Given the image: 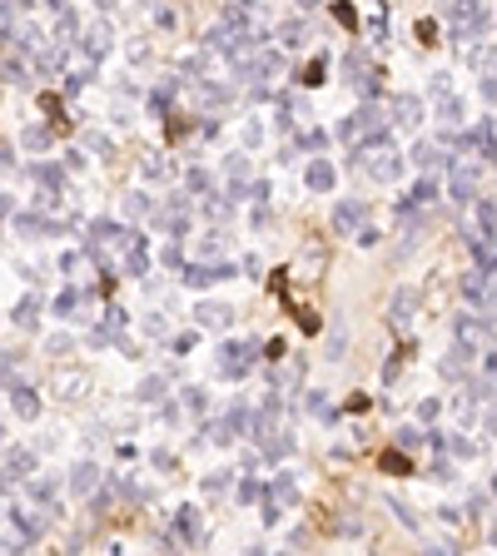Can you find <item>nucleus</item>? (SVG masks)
<instances>
[{"label": "nucleus", "mask_w": 497, "mask_h": 556, "mask_svg": "<svg viewBox=\"0 0 497 556\" xmlns=\"http://www.w3.org/2000/svg\"><path fill=\"white\" fill-rule=\"evenodd\" d=\"M0 517H5V507H0Z\"/></svg>", "instance_id": "nucleus-62"}, {"label": "nucleus", "mask_w": 497, "mask_h": 556, "mask_svg": "<svg viewBox=\"0 0 497 556\" xmlns=\"http://www.w3.org/2000/svg\"><path fill=\"white\" fill-rule=\"evenodd\" d=\"M432 477H443V482H448V477H452V462H448V457H438V462H432Z\"/></svg>", "instance_id": "nucleus-58"}, {"label": "nucleus", "mask_w": 497, "mask_h": 556, "mask_svg": "<svg viewBox=\"0 0 497 556\" xmlns=\"http://www.w3.org/2000/svg\"><path fill=\"white\" fill-rule=\"evenodd\" d=\"M363 213H368V204H358V199H338V204H334V233H354V229L363 224Z\"/></svg>", "instance_id": "nucleus-8"}, {"label": "nucleus", "mask_w": 497, "mask_h": 556, "mask_svg": "<svg viewBox=\"0 0 497 556\" xmlns=\"http://www.w3.org/2000/svg\"><path fill=\"white\" fill-rule=\"evenodd\" d=\"M85 55H90V65L110 55V30H105V25H95V30L85 35Z\"/></svg>", "instance_id": "nucleus-21"}, {"label": "nucleus", "mask_w": 497, "mask_h": 556, "mask_svg": "<svg viewBox=\"0 0 497 556\" xmlns=\"http://www.w3.org/2000/svg\"><path fill=\"white\" fill-rule=\"evenodd\" d=\"M448 164H452V159H448ZM472 194H478V164L458 159V164H452V179H448V199H452V204H472Z\"/></svg>", "instance_id": "nucleus-2"}, {"label": "nucleus", "mask_w": 497, "mask_h": 556, "mask_svg": "<svg viewBox=\"0 0 497 556\" xmlns=\"http://www.w3.org/2000/svg\"><path fill=\"white\" fill-rule=\"evenodd\" d=\"M264 497H274L279 507H299V487H294V477H288V472H279L274 482L264 487Z\"/></svg>", "instance_id": "nucleus-18"}, {"label": "nucleus", "mask_w": 497, "mask_h": 556, "mask_svg": "<svg viewBox=\"0 0 497 556\" xmlns=\"http://www.w3.org/2000/svg\"><path fill=\"white\" fill-rule=\"evenodd\" d=\"M259 358H268V362H284V358H288V343H284V338H268Z\"/></svg>", "instance_id": "nucleus-40"}, {"label": "nucleus", "mask_w": 497, "mask_h": 556, "mask_svg": "<svg viewBox=\"0 0 497 556\" xmlns=\"http://www.w3.org/2000/svg\"><path fill=\"white\" fill-rule=\"evenodd\" d=\"M35 313H40V298L30 293V298H20V308H15V323H20V328H35Z\"/></svg>", "instance_id": "nucleus-33"}, {"label": "nucleus", "mask_w": 497, "mask_h": 556, "mask_svg": "<svg viewBox=\"0 0 497 556\" xmlns=\"http://www.w3.org/2000/svg\"><path fill=\"white\" fill-rule=\"evenodd\" d=\"M418 417H423V422L438 417V397H423V402H418Z\"/></svg>", "instance_id": "nucleus-52"}, {"label": "nucleus", "mask_w": 497, "mask_h": 556, "mask_svg": "<svg viewBox=\"0 0 497 556\" xmlns=\"http://www.w3.org/2000/svg\"><path fill=\"white\" fill-rule=\"evenodd\" d=\"M418 442H423V427H398V447L403 452H413Z\"/></svg>", "instance_id": "nucleus-42"}, {"label": "nucleus", "mask_w": 497, "mask_h": 556, "mask_svg": "<svg viewBox=\"0 0 497 556\" xmlns=\"http://www.w3.org/2000/svg\"><path fill=\"white\" fill-rule=\"evenodd\" d=\"M463 144H478L483 149V164L492 159V115H478V130L463 135Z\"/></svg>", "instance_id": "nucleus-20"}, {"label": "nucleus", "mask_w": 497, "mask_h": 556, "mask_svg": "<svg viewBox=\"0 0 497 556\" xmlns=\"http://www.w3.org/2000/svg\"><path fill=\"white\" fill-rule=\"evenodd\" d=\"M338 531H343V537H363V522H354V517H343V522H338Z\"/></svg>", "instance_id": "nucleus-55"}, {"label": "nucleus", "mask_w": 497, "mask_h": 556, "mask_svg": "<svg viewBox=\"0 0 497 556\" xmlns=\"http://www.w3.org/2000/svg\"><path fill=\"white\" fill-rule=\"evenodd\" d=\"M239 268L234 264H189L179 278H184V288H209V283H219V278H234Z\"/></svg>", "instance_id": "nucleus-4"}, {"label": "nucleus", "mask_w": 497, "mask_h": 556, "mask_svg": "<svg viewBox=\"0 0 497 556\" xmlns=\"http://www.w3.org/2000/svg\"><path fill=\"white\" fill-rule=\"evenodd\" d=\"M299 144H303V149H319V154H323V149H328V130H308Z\"/></svg>", "instance_id": "nucleus-43"}, {"label": "nucleus", "mask_w": 497, "mask_h": 556, "mask_svg": "<svg viewBox=\"0 0 497 556\" xmlns=\"http://www.w3.org/2000/svg\"><path fill=\"white\" fill-rule=\"evenodd\" d=\"M478 199V239H492V199L487 194H472Z\"/></svg>", "instance_id": "nucleus-31"}, {"label": "nucleus", "mask_w": 497, "mask_h": 556, "mask_svg": "<svg viewBox=\"0 0 497 556\" xmlns=\"http://www.w3.org/2000/svg\"><path fill=\"white\" fill-rule=\"evenodd\" d=\"M194 323L199 328H229L234 323V308L229 303H199L194 308Z\"/></svg>", "instance_id": "nucleus-14"}, {"label": "nucleus", "mask_w": 497, "mask_h": 556, "mask_svg": "<svg viewBox=\"0 0 497 556\" xmlns=\"http://www.w3.org/2000/svg\"><path fill=\"white\" fill-rule=\"evenodd\" d=\"M184 408L189 413H209V393L204 388H184Z\"/></svg>", "instance_id": "nucleus-35"}, {"label": "nucleus", "mask_w": 497, "mask_h": 556, "mask_svg": "<svg viewBox=\"0 0 497 556\" xmlns=\"http://www.w3.org/2000/svg\"><path fill=\"white\" fill-rule=\"evenodd\" d=\"M438 119H443V124H463V100H452V95L443 90V104H438Z\"/></svg>", "instance_id": "nucleus-32"}, {"label": "nucleus", "mask_w": 497, "mask_h": 556, "mask_svg": "<svg viewBox=\"0 0 497 556\" xmlns=\"http://www.w3.org/2000/svg\"><path fill=\"white\" fill-rule=\"evenodd\" d=\"M119 244H124V268H130L135 278H144V273H150V244H144V233L130 229Z\"/></svg>", "instance_id": "nucleus-6"}, {"label": "nucleus", "mask_w": 497, "mask_h": 556, "mask_svg": "<svg viewBox=\"0 0 497 556\" xmlns=\"http://www.w3.org/2000/svg\"><path fill=\"white\" fill-rule=\"evenodd\" d=\"M452 452H458V457H478V442H467V437H458V442H452Z\"/></svg>", "instance_id": "nucleus-53"}, {"label": "nucleus", "mask_w": 497, "mask_h": 556, "mask_svg": "<svg viewBox=\"0 0 497 556\" xmlns=\"http://www.w3.org/2000/svg\"><path fill=\"white\" fill-rule=\"evenodd\" d=\"M224 487H229V477H224V472H214V477H204V491H224Z\"/></svg>", "instance_id": "nucleus-56"}, {"label": "nucleus", "mask_w": 497, "mask_h": 556, "mask_svg": "<svg viewBox=\"0 0 497 556\" xmlns=\"http://www.w3.org/2000/svg\"><path fill=\"white\" fill-rule=\"evenodd\" d=\"M174 84H179V80H164V90H154V95H150V115H154V119L170 115V104H174Z\"/></svg>", "instance_id": "nucleus-22"}, {"label": "nucleus", "mask_w": 497, "mask_h": 556, "mask_svg": "<svg viewBox=\"0 0 497 556\" xmlns=\"http://www.w3.org/2000/svg\"><path fill=\"white\" fill-rule=\"evenodd\" d=\"M170 348H174V358H189V353H194V333H179Z\"/></svg>", "instance_id": "nucleus-47"}, {"label": "nucleus", "mask_w": 497, "mask_h": 556, "mask_svg": "<svg viewBox=\"0 0 497 556\" xmlns=\"http://www.w3.org/2000/svg\"><path fill=\"white\" fill-rule=\"evenodd\" d=\"M0 80H5V84H20V80H25V60H20V55H5V65H0Z\"/></svg>", "instance_id": "nucleus-34"}, {"label": "nucleus", "mask_w": 497, "mask_h": 556, "mask_svg": "<svg viewBox=\"0 0 497 556\" xmlns=\"http://www.w3.org/2000/svg\"><path fill=\"white\" fill-rule=\"evenodd\" d=\"M159 259H164V268H184V253H179V239H174V244H164V253H159Z\"/></svg>", "instance_id": "nucleus-45"}, {"label": "nucleus", "mask_w": 497, "mask_h": 556, "mask_svg": "<svg viewBox=\"0 0 497 556\" xmlns=\"http://www.w3.org/2000/svg\"><path fill=\"white\" fill-rule=\"evenodd\" d=\"M393 119H398L403 130H418V124H423V100L418 95H403L398 104H393Z\"/></svg>", "instance_id": "nucleus-17"}, {"label": "nucleus", "mask_w": 497, "mask_h": 556, "mask_svg": "<svg viewBox=\"0 0 497 556\" xmlns=\"http://www.w3.org/2000/svg\"><path fill=\"white\" fill-rule=\"evenodd\" d=\"M139 397L144 402H164V397H170V382H164V378H144L139 382Z\"/></svg>", "instance_id": "nucleus-29"}, {"label": "nucleus", "mask_w": 497, "mask_h": 556, "mask_svg": "<svg viewBox=\"0 0 497 556\" xmlns=\"http://www.w3.org/2000/svg\"><path fill=\"white\" fill-rule=\"evenodd\" d=\"M25 149H50V130L45 124H30L25 130Z\"/></svg>", "instance_id": "nucleus-37"}, {"label": "nucleus", "mask_w": 497, "mask_h": 556, "mask_svg": "<svg viewBox=\"0 0 497 556\" xmlns=\"http://www.w3.org/2000/svg\"><path fill=\"white\" fill-rule=\"evenodd\" d=\"M184 184H189V194H194V199H209V189H214V179L204 174V169H189V174H184Z\"/></svg>", "instance_id": "nucleus-30"}, {"label": "nucleus", "mask_w": 497, "mask_h": 556, "mask_svg": "<svg viewBox=\"0 0 497 556\" xmlns=\"http://www.w3.org/2000/svg\"><path fill=\"white\" fill-rule=\"evenodd\" d=\"M248 224H254V229H268V224H274V209H268V204H259V209H254V219H248Z\"/></svg>", "instance_id": "nucleus-49"}, {"label": "nucleus", "mask_w": 497, "mask_h": 556, "mask_svg": "<svg viewBox=\"0 0 497 556\" xmlns=\"http://www.w3.org/2000/svg\"><path fill=\"white\" fill-rule=\"evenodd\" d=\"M308 413H314V417H328V422H334V408H328L323 388H319V393H308Z\"/></svg>", "instance_id": "nucleus-38"}, {"label": "nucleus", "mask_w": 497, "mask_h": 556, "mask_svg": "<svg viewBox=\"0 0 497 556\" xmlns=\"http://www.w3.org/2000/svg\"><path fill=\"white\" fill-rule=\"evenodd\" d=\"M398 373H403V358H388V368H383V382H398Z\"/></svg>", "instance_id": "nucleus-54"}, {"label": "nucleus", "mask_w": 497, "mask_h": 556, "mask_svg": "<svg viewBox=\"0 0 497 556\" xmlns=\"http://www.w3.org/2000/svg\"><path fill=\"white\" fill-rule=\"evenodd\" d=\"M10 408H15V417L35 422V417H40V397H35V388H25V382H10Z\"/></svg>", "instance_id": "nucleus-12"}, {"label": "nucleus", "mask_w": 497, "mask_h": 556, "mask_svg": "<svg viewBox=\"0 0 497 556\" xmlns=\"http://www.w3.org/2000/svg\"><path fill=\"white\" fill-rule=\"evenodd\" d=\"M418 40H423V45H438V25H432V20H423V25H418Z\"/></svg>", "instance_id": "nucleus-50"}, {"label": "nucleus", "mask_w": 497, "mask_h": 556, "mask_svg": "<svg viewBox=\"0 0 497 556\" xmlns=\"http://www.w3.org/2000/svg\"><path fill=\"white\" fill-rule=\"evenodd\" d=\"M0 472H5V487H10V482H25V477L35 472V452H30V447H15Z\"/></svg>", "instance_id": "nucleus-11"}, {"label": "nucleus", "mask_w": 497, "mask_h": 556, "mask_svg": "<svg viewBox=\"0 0 497 556\" xmlns=\"http://www.w3.org/2000/svg\"><path fill=\"white\" fill-rule=\"evenodd\" d=\"M354 239L368 248V244H378V229H354Z\"/></svg>", "instance_id": "nucleus-57"}, {"label": "nucleus", "mask_w": 497, "mask_h": 556, "mask_svg": "<svg viewBox=\"0 0 497 556\" xmlns=\"http://www.w3.org/2000/svg\"><path fill=\"white\" fill-rule=\"evenodd\" d=\"M487 333H492V323H483V318H472V313L458 318V348H463V353L478 358V338H487Z\"/></svg>", "instance_id": "nucleus-7"}, {"label": "nucleus", "mask_w": 497, "mask_h": 556, "mask_svg": "<svg viewBox=\"0 0 497 556\" xmlns=\"http://www.w3.org/2000/svg\"><path fill=\"white\" fill-rule=\"evenodd\" d=\"M234 497H239V502H259V497H264V487H259L254 477H239V491H234Z\"/></svg>", "instance_id": "nucleus-39"}, {"label": "nucleus", "mask_w": 497, "mask_h": 556, "mask_svg": "<svg viewBox=\"0 0 497 556\" xmlns=\"http://www.w3.org/2000/svg\"><path fill=\"white\" fill-rule=\"evenodd\" d=\"M154 224L170 233V239H184V233H189V199H184V194H179V199H170V204L154 213Z\"/></svg>", "instance_id": "nucleus-3"}, {"label": "nucleus", "mask_w": 497, "mask_h": 556, "mask_svg": "<svg viewBox=\"0 0 497 556\" xmlns=\"http://www.w3.org/2000/svg\"><path fill=\"white\" fill-rule=\"evenodd\" d=\"M40 104H45L50 119H65V115H60V110H65V95H40Z\"/></svg>", "instance_id": "nucleus-44"}, {"label": "nucleus", "mask_w": 497, "mask_h": 556, "mask_svg": "<svg viewBox=\"0 0 497 556\" xmlns=\"http://www.w3.org/2000/svg\"><path fill=\"white\" fill-rule=\"evenodd\" d=\"M259 139H264V124H248L244 130V149H259Z\"/></svg>", "instance_id": "nucleus-51"}, {"label": "nucleus", "mask_w": 497, "mask_h": 556, "mask_svg": "<svg viewBox=\"0 0 497 556\" xmlns=\"http://www.w3.org/2000/svg\"><path fill=\"white\" fill-rule=\"evenodd\" d=\"M35 179L45 184V189H65V169L50 164V159H40V164H35Z\"/></svg>", "instance_id": "nucleus-23"}, {"label": "nucleus", "mask_w": 497, "mask_h": 556, "mask_svg": "<svg viewBox=\"0 0 497 556\" xmlns=\"http://www.w3.org/2000/svg\"><path fill=\"white\" fill-rule=\"evenodd\" d=\"M393 517H398L408 531H418V517H413V507H403V502H393Z\"/></svg>", "instance_id": "nucleus-46"}, {"label": "nucleus", "mask_w": 497, "mask_h": 556, "mask_svg": "<svg viewBox=\"0 0 497 556\" xmlns=\"http://www.w3.org/2000/svg\"><path fill=\"white\" fill-rule=\"evenodd\" d=\"M170 531H174V542H179V546H199V542H204L199 507H179V511H174V526H170Z\"/></svg>", "instance_id": "nucleus-5"}, {"label": "nucleus", "mask_w": 497, "mask_h": 556, "mask_svg": "<svg viewBox=\"0 0 497 556\" xmlns=\"http://www.w3.org/2000/svg\"><path fill=\"white\" fill-rule=\"evenodd\" d=\"M85 84H90V70H80V75H70V80H65V95H80V90H85Z\"/></svg>", "instance_id": "nucleus-48"}, {"label": "nucleus", "mask_w": 497, "mask_h": 556, "mask_svg": "<svg viewBox=\"0 0 497 556\" xmlns=\"http://www.w3.org/2000/svg\"><path fill=\"white\" fill-rule=\"evenodd\" d=\"M124 323H130V313H124L119 303H110V308H105V328H110V333H119Z\"/></svg>", "instance_id": "nucleus-41"}, {"label": "nucleus", "mask_w": 497, "mask_h": 556, "mask_svg": "<svg viewBox=\"0 0 497 556\" xmlns=\"http://www.w3.org/2000/svg\"><path fill=\"white\" fill-rule=\"evenodd\" d=\"M130 213H150V199H144V194H130Z\"/></svg>", "instance_id": "nucleus-59"}, {"label": "nucleus", "mask_w": 497, "mask_h": 556, "mask_svg": "<svg viewBox=\"0 0 497 556\" xmlns=\"http://www.w3.org/2000/svg\"><path fill=\"white\" fill-rule=\"evenodd\" d=\"M15 229L25 233V239H45V233L65 229V224H60V219H50V213H20V219H15Z\"/></svg>", "instance_id": "nucleus-13"}, {"label": "nucleus", "mask_w": 497, "mask_h": 556, "mask_svg": "<svg viewBox=\"0 0 497 556\" xmlns=\"http://www.w3.org/2000/svg\"><path fill=\"white\" fill-rule=\"evenodd\" d=\"M363 169H368V174L378 179V184H393V179L403 174V154H378V159H363Z\"/></svg>", "instance_id": "nucleus-15"}, {"label": "nucleus", "mask_w": 497, "mask_h": 556, "mask_svg": "<svg viewBox=\"0 0 497 556\" xmlns=\"http://www.w3.org/2000/svg\"><path fill=\"white\" fill-rule=\"evenodd\" d=\"M5 213H10V199H5V194H0V219H5Z\"/></svg>", "instance_id": "nucleus-60"}, {"label": "nucleus", "mask_w": 497, "mask_h": 556, "mask_svg": "<svg viewBox=\"0 0 497 556\" xmlns=\"http://www.w3.org/2000/svg\"><path fill=\"white\" fill-rule=\"evenodd\" d=\"M5 517H10V526L20 531V546H30V542H40V531H45V522H40V517H30V511H25V507H10V511H5Z\"/></svg>", "instance_id": "nucleus-10"}, {"label": "nucleus", "mask_w": 497, "mask_h": 556, "mask_svg": "<svg viewBox=\"0 0 497 556\" xmlns=\"http://www.w3.org/2000/svg\"><path fill=\"white\" fill-rule=\"evenodd\" d=\"M299 5H303V10H314V5H319V0H299Z\"/></svg>", "instance_id": "nucleus-61"}, {"label": "nucleus", "mask_w": 497, "mask_h": 556, "mask_svg": "<svg viewBox=\"0 0 497 556\" xmlns=\"http://www.w3.org/2000/svg\"><path fill=\"white\" fill-rule=\"evenodd\" d=\"M413 164H418V169H432V164H448V154H443L438 144H418V149H413Z\"/></svg>", "instance_id": "nucleus-26"}, {"label": "nucleus", "mask_w": 497, "mask_h": 556, "mask_svg": "<svg viewBox=\"0 0 497 556\" xmlns=\"http://www.w3.org/2000/svg\"><path fill=\"white\" fill-rule=\"evenodd\" d=\"M334 20H338V25H348V30H358V10L348 5V0H334Z\"/></svg>", "instance_id": "nucleus-36"}, {"label": "nucleus", "mask_w": 497, "mask_h": 556, "mask_svg": "<svg viewBox=\"0 0 497 556\" xmlns=\"http://www.w3.org/2000/svg\"><path fill=\"white\" fill-rule=\"evenodd\" d=\"M413 308H418V293H413V288H403L398 298H393V308H388V323H393V328H403L408 318H413Z\"/></svg>", "instance_id": "nucleus-19"}, {"label": "nucleus", "mask_w": 497, "mask_h": 556, "mask_svg": "<svg viewBox=\"0 0 497 556\" xmlns=\"http://www.w3.org/2000/svg\"><path fill=\"white\" fill-rule=\"evenodd\" d=\"M95 487H100V467L95 462H75L70 467V491H75V497H90Z\"/></svg>", "instance_id": "nucleus-16"}, {"label": "nucleus", "mask_w": 497, "mask_h": 556, "mask_svg": "<svg viewBox=\"0 0 497 556\" xmlns=\"http://www.w3.org/2000/svg\"><path fill=\"white\" fill-rule=\"evenodd\" d=\"M303 184H308V189H314V194H328V189H334V184H338V169H334V164H328V159H314V164H308V169H303Z\"/></svg>", "instance_id": "nucleus-9"}, {"label": "nucleus", "mask_w": 497, "mask_h": 556, "mask_svg": "<svg viewBox=\"0 0 497 556\" xmlns=\"http://www.w3.org/2000/svg\"><path fill=\"white\" fill-rule=\"evenodd\" d=\"M80 303H85V293H80V288H65V293L55 298V318H75Z\"/></svg>", "instance_id": "nucleus-27"}, {"label": "nucleus", "mask_w": 497, "mask_h": 556, "mask_svg": "<svg viewBox=\"0 0 497 556\" xmlns=\"http://www.w3.org/2000/svg\"><path fill=\"white\" fill-rule=\"evenodd\" d=\"M299 80H303V84H323V80H328V55H314V60L303 65Z\"/></svg>", "instance_id": "nucleus-28"}, {"label": "nucleus", "mask_w": 497, "mask_h": 556, "mask_svg": "<svg viewBox=\"0 0 497 556\" xmlns=\"http://www.w3.org/2000/svg\"><path fill=\"white\" fill-rule=\"evenodd\" d=\"M383 472H393V477H408V472H413V462H408V452H403V447L383 452Z\"/></svg>", "instance_id": "nucleus-25"}, {"label": "nucleus", "mask_w": 497, "mask_h": 556, "mask_svg": "<svg viewBox=\"0 0 497 556\" xmlns=\"http://www.w3.org/2000/svg\"><path fill=\"white\" fill-rule=\"evenodd\" d=\"M254 362H259V343H254V338H239V343H224L219 348V373L224 378H248Z\"/></svg>", "instance_id": "nucleus-1"}, {"label": "nucleus", "mask_w": 497, "mask_h": 556, "mask_svg": "<svg viewBox=\"0 0 497 556\" xmlns=\"http://www.w3.org/2000/svg\"><path fill=\"white\" fill-rule=\"evenodd\" d=\"M25 487H30V497H35V502H55V491H60V482H55V477H25Z\"/></svg>", "instance_id": "nucleus-24"}]
</instances>
